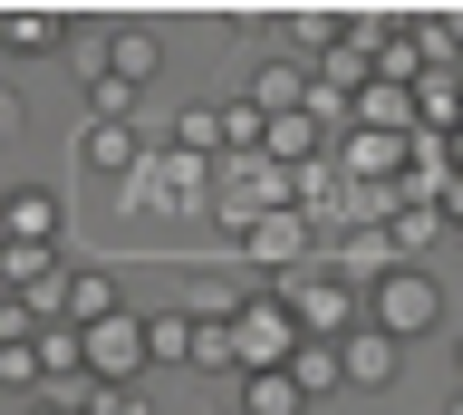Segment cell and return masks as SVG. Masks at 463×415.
Instances as JSON below:
<instances>
[{
  "label": "cell",
  "mask_w": 463,
  "mask_h": 415,
  "mask_svg": "<svg viewBox=\"0 0 463 415\" xmlns=\"http://www.w3.org/2000/svg\"><path fill=\"white\" fill-rule=\"evenodd\" d=\"M289 203H299V174H280V155H222V165H213V222H222L232 241L260 232V222L289 212Z\"/></svg>",
  "instance_id": "6da1fadb"
},
{
  "label": "cell",
  "mask_w": 463,
  "mask_h": 415,
  "mask_svg": "<svg viewBox=\"0 0 463 415\" xmlns=\"http://www.w3.org/2000/svg\"><path fill=\"white\" fill-rule=\"evenodd\" d=\"M280 299H289V319L309 328V338H347V328H367V280H347L338 251H318L309 270H289Z\"/></svg>",
  "instance_id": "7a4b0ae2"
},
{
  "label": "cell",
  "mask_w": 463,
  "mask_h": 415,
  "mask_svg": "<svg viewBox=\"0 0 463 415\" xmlns=\"http://www.w3.org/2000/svg\"><path fill=\"white\" fill-rule=\"evenodd\" d=\"M78 78H126V88L165 78V30L155 20H97L78 39Z\"/></svg>",
  "instance_id": "3957f363"
},
{
  "label": "cell",
  "mask_w": 463,
  "mask_h": 415,
  "mask_svg": "<svg viewBox=\"0 0 463 415\" xmlns=\"http://www.w3.org/2000/svg\"><path fill=\"white\" fill-rule=\"evenodd\" d=\"M241 377H270V367H289V357L309 348V328L289 319V299H280V280H260L251 299H241Z\"/></svg>",
  "instance_id": "277c9868"
},
{
  "label": "cell",
  "mask_w": 463,
  "mask_h": 415,
  "mask_svg": "<svg viewBox=\"0 0 463 415\" xmlns=\"http://www.w3.org/2000/svg\"><path fill=\"white\" fill-rule=\"evenodd\" d=\"M367 319L396 338H425V328H444V280L425 261H396L386 280H367Z\"/></svg>",
  "instance_id": "5b68a950"
},
{
  "label": "cell",
  "mask_w": 463,
  "mask_h": 415,
  "mask_svg": "<svg viewBox=\"0 0 463 415\" xmlns=\"http://www.w3.org/2000/svg\"><path fill=\"white\" fill-rule=\"evenodd\" d=\"M145 117H126V126H107V117H78V136H68V165L78 174H97V184H126L145 165Z\"/></svg>",
  "instance_id": "8992f818"
},
{
  "label": "cell",
  "mask_w": 463,
  "mask_h": 415,
  "mask_svg": "<svg viewBox=\"0 0 463 415\" xmlns=\"http://www.w3.org/2000/svg\"><path fill=\"white\" fill-rule=\"evenodd\" d=\"M87 377H97V386H145V377H155L145 309H126V319H107V328H87Z\"/></svg>",
  "instance_id": "52a82bcc"
},
{
  "label": "cell",
  "mask_w": 463,
  "mask_h": 415,
  "mask_svg": "<svg viewBox=\"0 0 463 415\" xmlns=\"http://www.w3.org/2000/svg\"><path fill=\"white\" fill-rule=\"evenodd\" d=\"M241 261H251V270H270V280L309 270V261H318V232H309V212L289 203V212H270L260 232H241Z\"/></svg>",
  "instance_id": "ba28073f"
},
{
  "label": "cell",
  "mask_w": 463,
  "mask_h": 415,
  "mask_svg": "<svg viewBox=\"0 0 463 415\" xmlns=\"http://www.w3.org/2000/svg\"><path fill=\"white\" fill-rule=\"evenodd\" d=\"M165 146H174V155H203V165H222V155H232L222 97H184V107H165Z\"/></svg>",
  "instance_id": "9c48e42d"
},
{
  "label": "cell",
  "mask_w": 463,
  "mask_h": 415,
  "mask_svg": "<svg viewBox=\"0 0 463 415\" xmlns=\"http://www.w3.org/2000/svg\"><path fill=\"white\" fill-rule=\"evenodd\" d=\"M78 20H68V10H10V20H0V49H10V59H49V49H78Z\"/></svg>",
  "instance_id": "30bf717a"
},
{
  "label": "cell",
  "mask_w": 463,
  "mask_h": 415,
  "mask_svg": "<svg viewBox=\"0 0 463 415\" xmlns=\"http://www.w3.org/2000/svg\"><path fill=\"white\" fill-rule=\"evenodd\" d=\"M338 348H347V386H396V367H405V338H396V328H347V338H338Z\"/></svg>",
  "instance_id": "8fae6325"
},
{
  "label": "cell",
  "mask_w": 463,
  "mask_h": 415,
  "mask_svg": "<svg viewBox=\"0 0 463 415\" xmlns=\"http://www.w3.org/2000/svg\"><path fill=\"white\" fill-rule=\"evenodd\" d=\"M58 232H68V203H58L49 184H10V241H39V251H58Z\"/></svg>",
  "instance_id": "7c38bea8"
},
{
  "label": "cell",
  "mask_w": 463,
  "mask_h": 415,
  "mask_svg": "<svg viewBox=\"0 0 463 415\" xmlns=\"http://www.w3.org/2000/svg\"><path fill=\"white\" fill-rule=\"evenodd\" d=\"M68 319H78V328L126 319V280H116L107 261H78V280H68Z\"/></svg>",
  "instance_id": "4fadbf2b"
},
{
  "label": "cell",
  "mask_w": 463,
  "mask_h": 415,
  "mask_svg": "<svg viewBox=\"0 0 463 415\" xmlns=\"http://www.w3.org/2000/svg\"><path fill=\"white\" fill-rule=\"evenodd\" d=\"M338 155H347V174H357V184H386V174H396V155H405V136H367V126H347ZM396 184H405V174H396Z\"/></svg>",
  "instance_id": "5bb4252c"
},
{
  "label": "cell",
  "mask_w": 463,
  "mask_h": 415,
  "mask_svg": "<svg viewBox=\"0 0 463 415\" xmlns=\"http://www.w3.org/2000/svg\"><path fill=\"white\" fill-rule=\"evenodd\" d=\"M415 117H425V136H454L463 126V78L454 68H425L415 78Z\"/></svg>",
  "instance_id": "9a60e30c"
},
{
  "label": "cell",
  "mask_w": 463,
  "mask_h": 415,
  "mask_svg": "<svg viewBox=\"0 0 463 415\" xmlns=\"http://www.w3.org/2000/svg\"><path fill=\"white\" fill-rule=\"evenodd\" d=\"M241 299H251V280H232V270H194L184 280V309L194 319H241Z\"/></svg>",
  "instance_id": "2e32d148"
},
{
  "label": "cell",
  "mask_w": 463,
  "mask_h": 415,
  "mask_svg": "<svg viewBox=\"0 0 463 415\" xmlns=\"http://www.w3.org/2000/svg\"><path fill=\"white\" fill-rule=\"evenodd\" d=\"M289 377H299V396H338L347 386V348L338 338H309V348L289 357Z\"/></svg>",
  "instance_id": "e0dca14e"
},
{
  "label": "cell",
  "mask_w": 463,
  "mask_h": 415,
  "mask_svg": "<svg viewBox=\"0 0 463 415\" xmlns=\"http://www.w3.org/2000/svg\"><path fill=\"white\" fill-rule=\"evenodd\" d=\"M145 338H155V367H194V309H145Z\"/></svg>",
  "instance_id": "ac0fdd59"
},
{
  "label": "cell",
  "mask_w": 463,
  "mask_h": 415,
  "mask_svg": "<svg viewBox=\"0 0 463 415\" xmlns=\"http://www.w3.org/2000/svg\"><path fill=\"white\" fill-rule=\"evenodd\" d=\"M194 367L203 377H241V328L232 319H194Z\"/></svg>",
  "instance_id": "d6986e66"
},
{
  "label": "cell",
  "mask_w": 463,
  "mask_h": 415,
  "mask_svg": "<svg viewBox=\"0 0 463 415\" xmlns=\"http://www.w3.org/2000/svg\"><path fill=\"white\" fill-rule=\"evenodd\" d=\"M241 415H309V396L289 367H270V377H241Z\"/></svg>",
  "instance_id": "ffe728a7"
},
{
  "label": "cell",
  "mask_w": 463,
  "mask_h": 415,
  "mask_svg": "<svg viewBox=\"0 0 463 415\" xmlns=\"http://www.w3.org/2000/svg\"><path fill=\"white\" fill-rule=\"evenodd\" d=\"M78 415H155V396H145V386H87Z\"/></svg>",
  "instance_id": "44dd1931"
},
{
  "label": "cell",
  "mask_w": 463,
  "mask_h": 415,
  "mask_svg": "<svg viewBox=\"0 0 463 415\" xmlns=\"http://www.w3.org/2000/svg\"><path fill=\"white\" fill-rule=\"evenodd\" d=\"M434 222H444V212H434V203H405L396 222H386V232H396V251H415V241H434Z\"/></svg>",
  "instance_id": "7402d4cb"
},
{
  "label": "cell",
  "mask_w": 463,
  "mask_h": 415,
  "mask_svg": "<svg viewBox=\"0 0 463 415\" xmlns=\"http://www.w3.org/2000/svg\"><path fill=\"white\" fill-rule=\"evenodd\" d=\"M444 155H454V174H463V126H454V136H444Z\"/></svg>",
  "instance_id": "603a6c76"
},
{
  "label": "cell",
  "mask_w": 463,
  "mask_h": 415,
  "mask_svg": "<svg viewBox=\"0 0 463 415\" xmlns=\"http://www.w3.org/2000/svg\"><path fill=\"white\" fill-rule=\"evenodd\" d=\"M454 377H463V328H454Z\"/></svg>",
  "instance_id": "cb8c5ba5"
}]
</instances>
